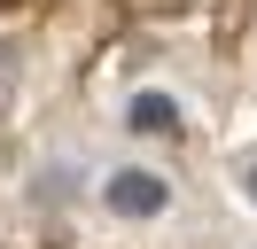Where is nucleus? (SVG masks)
I'll list each match as a JSON object with an SVG mask.
<instances>
[{
    "mask_svg": "<svg viewBox=\"0 0 257 249\" xmlns=\"http://www.w3.org/2000/svg\"><path fill=\"white\" fill-rule=\"evenodd\" d=\"M101 195H109L117 218H156V210H164V179H156V171H109Z\"/></svg>",
    "mask_w": 257,
    "mask_h": 249,
    "instance_id": "obj_1",
    "label": "nucleus"
},
{
    "mask_svg": "<svg viewBox=\"0 0 257 249\" xmlns=\"http://www.w3.org/2000/svg\"><path fill=\"white\" fill-rule=\"evenodd\" d=\"M8 101H16V47H0V117H8Z\"/></svg>",
    "mask_w": 257,
    "mask_h": 249,
    "instance_id": "obj_3",
    "label": "nucleus"
},
{
    "mask_svg": "<svg viewBox=\"0 0 257 249\" xmlns=\"http://www.w3.org/2000/svg\"><path fill=\"white\" fill-rule=\"evenodd\" d=\"M125 125L148 133V140H172V133H179V101H172V93H141V101L125 109Z\"/></svg>",
    "mask_w": 257,
    "mask_h": 249,
    "instance_id": "obj_2",
    "label": "nucleus"
}]
</instances>
